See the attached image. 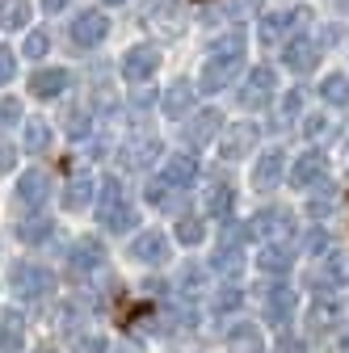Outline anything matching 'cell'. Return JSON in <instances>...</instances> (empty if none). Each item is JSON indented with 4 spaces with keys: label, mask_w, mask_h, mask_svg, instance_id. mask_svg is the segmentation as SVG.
<instances>
[{
    "label": "cell",
    "mask_w": 349,
    "mask_h": 353,
    "mask_svg": "<svg viewBox=\"0 0 349 353\" xmlns=\"http://www.w3.org/2000/svg\"><path fill=\"white\" fill-rule=\"evenodd\" d=\"M240 68H244V34H228L210 47V55L202 63V76H198V88L202 93H223L240 76Z\"/></svg>",
    "instance_id": "1"
},
{
    "label": "cell",
    "mask_w": 349,
    "mask_h": 353,
    "mask_svg": "<svg viewBox=\"0 0 349 353\" xmlns=\"http://www.w3.org/2000/svg\"><path fill=\"white\" fill-rule=\"evenodd\" d=\"M97 223L106 232H130V223H135V206L126 202V190L118 176H106V181L97 185Z\"/></svg>",
    "instance_id": "2"
},
{
    "label": "cell",
    "mask_w": 349,
    "mask_h": 353,
    "mask_svg": "<svg viewBox=\"0 0 349 353\" xmlns=\"http://www.w3.org/2000/svg\"><path fill=\"white\" fill-rule=\"evenodd\" d=\"M9 286H13L21 299L38 303V299H47V294L55 290V274L47 270V265H38V261H17L13 270H9Z\"/></svg>",
    "instance_id": "3"
},
{
    "label": "cell",
    "mask_w": 349,
    "mask_h": 353,
    "mask_svg": "<svg viewBox=\"0 0 349 353\" xmlns=\"http://www.w3.org/2000/svg\"><path fill=\"white\" fill-rule=\"evenodd\" d=\"M299 312V290L295 286H266V299H261V316H266V324L274 328H286Z\"/></svg>",
    "instance_id": "4"
},
{
    "label": "cell",
    "mask_w": 349,
    "mask_h": 353,
    "mask_svg": "<svg viewBox=\"0 0 349 353\" xmlns=\"http://www.w3.org/2000/svg\"><path fill=\"white\" fill-rule=\"evenodd\" d=\"M324 176H328V156H324L320 148L299 152V160L290 164V185H295V190H316Z\"/></svg>",
    "instance_id": "5"
},
{
    "label": "cell",
    "mask_w": 349,
    "mask_h": 353,
    "mask_svg": "<svg viewBox=\"0 0 349 353\" xmlns=\"http://www.w3.org/2000/svg\"><path fill=\"white\" fill-rule=\"evenodd\" d=\"M156 72H160V51L148 47V42H139V47H130V51L122 55V76H126V84H148Z\"/></svg>",
    "instance_id": "6"
},
{
    "label": "cell",
    "mask_w": 349,
    "mask_h": 353,
    "mask_svg": "<svg viewBox=\"0 0 349 353\" xmlns=\"http://www.w3.org/2000/svg\"><path fill=\"white\" fill-rule=\"evenodd\" d=\"M194 181H198V160L190 152H177V156H168L160 164V181L156 185H164V190H190Z\"/></svg>",
    "instance_id": "7"
},
{
    "label": "cell",
    "mask_w": 349,
    "mask_h": 353,
    "mask_svg": "<svg viewBox=\"0 0 349 353\" xmlns=\"http://www.w3.org/2000/svg\"><path fill=\"white\" fill-rule=\"evenodd\" d=\"M274 88H278V72L274 68H252L248 72V84L240 88V105L244 110H261V105L274 97Z\"/></svg>",
    "instance_id": "8"
},
{
    "label": "cell",
    "mask_w": 349,
    "mask_h": 353,
    "mask_svg": "<svg viewBox=\"0 0 349 353\" xmlns=\"http://www.w3.org/2000/svg\"><path fill=\"white\" fill-rule=\"evenodd\" d=\"M72 42H76V47H84V51H89V47H97V42L110 34V17L106 13H97V9H89V13H80V17H72Z\"/></svg>",
    "instance_id": "9"
},
{
    "label": "cell",
    "mask_w": 349,
    "mask_h": 353,
    "mask_svg": "<svg viewBox=\"0 0 349 353\" xmlns=\"http://www.w3.org/2000/svg\"><path fill=\"white\" fill-rule=\"evenodd\" d=\"M101 256H106V248H101L93 236H80V240L68 248L63 265H68V274H93L97 265H101Z\"/></svg>",
    "instance_id": "10"
},
{
    "label": "cell",
    "mask_w": 349,
    "mask_h": 353,
    "mask_svg": "<svg viewBox=\"0 0 349 353\" xmlns=\"http://www.w3.org/2000/svg\"><path fill=\"white\" fill-rule=\"evenodd\" d=\"M168 248H172V240L164 232H143V236H135V244H130V256L139 265H164L172 256Z\"/></svg>",
    "instance_id": "11"
},
{
    "label": "cell",
    "mask_w": 349,
    "mask_h": 353,
    "mask_svg": "<svg viewBox=\"0 0 349 353\" xmlns=\"http://www.w3.org/2000/svg\"><path fill=\"white\" fill-rule=\"evenodd\" d=\"M282 59H286V68H290V72H312V68H316V59H320V42H316L312 34H299V38H290V42H286Z\"/></svg>",
    "instance_id": "12"
},
{
    "label": "cell",
    "mask_w": 349,
    "mask_h": 353,
    "mask_svg": "<svg viewBox=\"0 0 349 353\" xmlns=\"http://www.w3.org/2000/svg\"><path fill=\"white\" fill-rule=\"evenodd\" d=\"M68 84H72V72L68 68H42L30 76V93L42 97V101H51V97H63L68 93Z\"/></svg>",
    "instance_id": "13"
},
{
    "label": "cell",
    "mask_w": 349,
    "mask_h": 353,
    "mask_svg": "<svg viewBox=\"0 0 349 353\" xmlns=\"http://www.w3.org/2000/svg\"><path fill=\"white\" fill-rule=\"evenodd\" d=\"M194 101H198L194 84H190V80H177V84H168V88H164V97H160V110H164V118H190Z\"/></svg>",
    "instance_id": "14"
},
{
    "label": "cell",
    "mask_w": 349,
    "mask_h": 353,
    "mask_svg": "<svg viewBox=\"0 0 349 353\" xmlns=\"http://www.w3.org/2000/svg\"><path fill=\"white\" fill-rule=\"evenodd\" d=\"M290 265H295V248L290 244H282V240H274V244H266L257 252V270L261 274H290Z\"/></svg>",
    "instance_id": "15"
},
{
    "label": "cell",
    "mask_w": 349,
    "mask_h": 353,
    "mask_svg": "<svg viewBox=\"0 0 349 353\" xmlns=\"http://www.w3.org/2000/svg\"><path fill=\"white\" fill-rule=\"evenodd\" d=\"M282 172H286V152L270 148L266 156L257 160V168H252V181H257V190H274V185L282 181Z\"/></svg>",
    "instance_id": "16"
},
{
    "label": "cell",
    "mask_w": 349,
    "mask_h": 353,
    "mask_svg": "<svg viewBox=\"0 0 349 353\" xmlns=\"http://www.w3.org/2000/svg\"><path fill=\"white\" fill-rule=\"evenodd\" d=\"M290 232V210H282V206H270V210H261L252 223H248V236H266V240H274V236H286Z\"/></svg>",
    "instance_id": "17"
},
{
    "label": "cell",
    "mask_w": 349,
    "mask_h": 353,
    "mask_svg": "<svg viewBox=\"0 0 349 353\" xmlns=\"http://www.w3.org/2000/svg\"><path fill=\"white\" fill-rule=\"evenodd\" d=\"M232 206H236V190H232L228 181L206 185V194H202V210H206L210 219H232Z\"/></svg>",
    "instance_id": "18"
},
{
    "label": "cell",
    "mask_w": 349,
    "mask_h": 353,
    "mask_svg": "<svg viewBox=\"0 0 349 353\" xmlns=\"http://www.w3.org/2000/svg\"><path fill=\"white\" fill-rule=\"evenodd\" d=\"M47 198H51V176L47 172H26L21 181H17V202L21 206H34L38 210Z\"/></svg>",
    "instance_id": "19"
},
{
    "label": "cell",
    "mask_w": 349,
    "mask_h": 353,
    "mask_svg": "<svg viewBox=\"0 0 349 353\" xmlns=\"http://www.w3.org/2000/svg\"><path fill=\"white\" fill-rule=\"evenodd\" d=\"M21 341H26V320L17 307L0 312V353H21Z\"/></svg>",
    "instance_id": "20"
},
{
    "label": "cell",
    "mask_w": 349,
    "mask_h": 353,
    "mask_svg": "<svg viewBox=\"0 0 349 353\" xmlns=\"http://www.w3.org/2000/svg\"><path fill=\"white\" fill-rule=\"evenodd\" d=\"M257 135H261V130H257L252 122H236V126L228 130V139H223V160H236V156H244V152L257 143Z\"/></svg>",
    "instance_id": "21"
},
{
    "label": "cell",
    "mask_w": 349,
    "mask_h": 353,
    "mask_svg": "<svg viewBox=\"0 0 349 353\" xmlns=\"http://www.w3.org/2000/svg\"><path fill=\"white\" fill-rule=\"evenodd\" d=\"M89 202H97V181H89V176H76V181L63 185V206H68V210H84Z\"/></svg>",
    "instance_id": "22"
},
{
    "label": "cell",
    "mask_w": 349,
    "mask_h": 353,
    "mask_svg": "<svg viewBox=\"0 0 349 353\" xmlns=\"http://www.w3.org/2000/svg\"><path fill=\"white\" fill-rule=\"evenodd\" d=\"M349 282V265L341 261V256H328L324 265H320V274H316V290H337V286H345Z\"/></svg>",
    "instance_id": "23"
},
{
    "label": "cell",
    "mask_w": 349,
    "mask_h": 353,
    "mask_svg": "<svg viewBox=\"0 0 349 353\" xmlns=\"http://www.w3.org/2000/svg\"><path fill=\"white\" fill-rule=\"evenodd\" d=\"M30 13H34L30 0H0V26L5 30H21L30 21Z\"/></svg>",
    "instance_id": "24"
},
{
    "label": "cell",
    "mask_w": 349,
    "mask_h": 353,
    "mask_svg": "<svg viewBox=\"0 0 349 353\" xmlns=\"http://www.w3.org/2000/svg\"><path fill=\"white\" fill-rule=\"evenodd\" d=\"M320 97H324L328 105H349V76H345V72L324 76V80H320Z\"/></svg>",
    "instance_id": "25"
},
{
    "label": "cell",
    "mask_w": 349,
    "mask_h": 353,
    "mask_svg": "<svg viewBox=\"0 0 349 353\" xmlns=\"http://www.w3.org/2000/svg\"><path fill=\"white\" fill-rule=\"evenodd\" d=\"M215 130H219V114H215V110H202L198 122L186 126V143H198V148H202V143L215 135Z\"/></svg>",
    "instance_id": "26"
},
{
    "label": "cell",
    "mask_w": 349,
    "mask_h": 353,
    "mask_svg": "<svg viewBox=\"0 0 349 353\" xmlns=\"http://www.w3.org/2000/svg\"><path fill=\"white\" fill-rule=\"evenodd\" d=\"M21 139H26V148H30V152H51V139H55V135H51V126L42 122V118H30Z\"/></svg>",
    "instance_id": "27"
},
{
    "label": "cell",
    "mask_w": 349,
    "mask_h": 353,
    "mask_svg": "<svg viewBox=\"0 0 349 353\" xmlns=\"http://www.w3.org/2000/svg\"><path fill=\"white\" fill-rule=\"evenodd\" d=\"M51 232H55V219H47V214H34V219H26L21 223V240L26 244H42V240H51Z\"/></svg>",
    "instance_id": "28"
},
{
    "label": "cell",
    "mask_w": 349,
    "mask_h": 353,
    "mask_svg": "<svg viewBox=\"0 0 349 353\" xmlns=\"http://www.w3.org/2000/svg\"><path fill=\"white\" fill-rule=\"evenodd\" d=\"M341 320V303L337 299H320L316 307H312V328H328V324H337Z\"/></svg>",
    "instance_id": "29"
},
{
    "label": "cell",
    "mask_w": 349,
    "mask_h": 353,
    "mask_svg": "<svg viewBox=\"0 0 349 353\" xmlns=\"http://www.w3.org/2000/svg\"><path fill=\"white\" fill-rule=\"evenodd\" d=\"M21 51H26L30 59H42V55L51 51V34H47V30H30L26 42H21Z\"/></svg>",
    "instance_id": "30"
},
{
    "label": "cell",
    "mask_w": 349,
    "mask_h": 353,
    "mask_svg": "<svg viewBox=\"0 0 349 353\" xmlns=\"http://www.w3.org/2000/svg\"><path fill=\"white\" fill-rule=\"evenodd\" d=\"M63 130H68L72 139H84V135L93 130V122H89V114H84V110L76 105V110H68V122H63Z\"/></svg>",
    "instance_id": "31"
},
{
    "label": "cell",
    "mask_w": 349,
    "mask_h": 353,
    "mask_svg": "<svg viewBox=\"0 0 349 353\" xmlns=\"http://www.w3.org/2000/svg\"><path fill=\"white\" fill-rule=\"evenodd\" d=\"M202 236H206V228H202V219H194V214H186V219H181V223H177V240H181V244H198Z\"/></svg>",
    "instance_id": "32"
},
{
    "label": "cell",
    "mask_w": 349,
    "mask_h": 353,
    "mask_svg": "<svg viewBox=\"0 0 349 353\" xmlns=\"http://www.w3.org/2000/svg\"><path fill=\"white\" fill-rule=\"evenodd\" d=\"M236 265H240V244H219V252H215V270L232 274Z\"/></svg>",
    "instance_id": "33"
},
{
    "label": "cell",
    "mask_w": 349,
    "mask_h": 353,
    "mask_svg": "<svg viewBox=\"0 0 349 353\" xmlns=\"http://www.w3.org/2000/svg\"><path fill=\"white\" fill-rule=\"evenodd\" d=\"M240 303H244V290H236V286H223L219 294H215V312H236Z\"/></svg>",
    "instance_id": "34"
},
{
    "label": "cell",
    "mask_w": 349,
    "mask_h": 353,
    "mask_svg": "<svg viewBox=\"0 0 349 353\" xmlns=\"http://www.w3.org/2000/svg\"><path fill=\"white\" fill-rule=\"evenodd\" d=\"M17 76V59H13V51H0V84H9Z\"/></svg>",
    "instance_id": "35"
},
{
    "label": "cell",
    "mask_w": 349,
    "mask_h": 353,
    "mask_svg": "<svg viewBox=\"0 0 349 353\" xmlns=\"http://www.w3.org/2000/svg\"><path fill=\"white\" fill-rule=\"evenodd\" d=\"M303 244H308L312 252H328V232L316 228V232H308V240H303Z\"/></svg>",
    "instance_id": "36"
},
{
    "label": "cell",
    "mask_w": 349,
    "mask_h": 353,
    "mask_svg": "<svg viewBox=\"0 0 349 353\" xmlns=\"http://www.w3.org/2000/svg\"><path fill=\"white\" fill-rule=\"evenodd\" d=\"M17 114H21V105H17L13 97L0 101V122H5V126H9V122H17Z\"/></svg>",
    "instance_id": "37"
},
{
    "label": "cell",
    "mask_w": 349,
    "mask_h": 353,
    "mask_svg": "<svg viewBox=\"0 0 349 353\" xmlns=\"http://www.w3.org/2000/svg\"><path fill=\"white\" fill-rule=\"evenodd\" d=\"M101 349H106L101 336H80V341H76V353H101Z\"/></svg>",
    "instance_id": "38"
},
{
    "label": "cell",
    "mask_w": 349,
    "mask_h": 353,
    "mask_svg": "<svg viewBox=\"0 0 349 353\" xmlns=\"http://www.w3.org/2000/svg\"><path fill=\"white\" fill-rule=\"evenodd\" d=\"M299 110H303V93L295 88V93H286V97H282V114H299Z\"/></svg>",
    "instance_id": "39"
},
{
    "label": "cell",
    "mask_w": 349,
    "mask_h": 353,
    "mask_svg": "<svg viewBox=\"0 0 349 353\" xmlns=\"http://www.w3.org/2000/svg\"><path fill=\"white\" fill-rule=\"evenodd\" d=\"M303 349H308V345L295 341V336H282V341H278V353H303Z\"/></svg>",
    "instance_id": "40"
},
{
    "label": "cell",
    "mask_w": 349,
    "mask_h": 353,
    "mask_svg": "<svg viewBox=\"0 0 349 353\" xmlns=\"http://www.w3.org/2000/svg\"><path fill=\"white\" fill-rule=\"evenodd\" d=\"M252 336H257V328H252V324H240V328H232V332H228V341H252Z\"/></svg>",
    "instance_id": "41"
},
{
    "label": "cell",
    "mask_w": 349,
    "mask_h": 353,
    "mask_svg": "<svg viewBox=\"0 0 349 353\" xmlns=\"http://www.w3.org/2000/svg\"><path fill=\"white\" fill-rule=\"evenodd\" d=\"M9 168H13V148L0 143V172H9Z\"/></svg>",
    "instance_id": "42"
},
{
    "label": "cell",
    "mask_w": 349,
    "mask_h": 353,
    "mask_svg": "<svg viewBox=\"0 0 349 353\" xmlns=\"http://www.w3.org/2000/svg\"><path fill=\"white\" fill-rule=\"evenodd\" d=\"M42 5H47V9H51V13H59V9H63V5H68V0H42Z\"/></svg>",
    "instance_id": "43"
},
{
    "label": "cell",
    "mask_w": 349,
    "mask_h": 353,
    "mask_svg": "<svg viewBox=\"0 0 349 353\" xmlns=\"http://www.w3.org/2000/svg\"><path fill=\"white\" fill-rule=\"evenodd\" d=\"M341 353H349V332H345V336H341Z\"/></svg>",
    "instance_id": "44"
},
{
    "label": "cell",
    "mask_w": 349,
    "mask_h": 353,
    "mask_svg": "<svg viewBox=\"0 0 349 353\" xmlns=\"http://www.w3.org/2000/svg\"><path fill=\"white\" fill-rule=\"evenodd\" d=\"M101 5H122V0H101Z\"/></svg>",
    "instance_id": "45"
},
{
    "label": "cell",
    "mask_w": 349,
    "mask_h": 353,
    "mask_svg": "<svg viewBox=\"0 0 349 353\" xmlns=\"http://www.w3.org/2000/svg\"><path fill=\"white\" fill-rule=\"evenodd\" d=\"M38 353H55V349H38Z\"/></svg>",
    "instance_id": "46"
}]
</instances>
